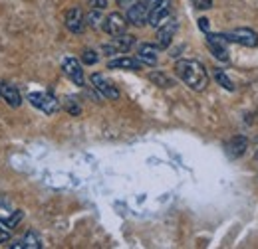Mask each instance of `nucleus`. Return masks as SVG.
<instances>
[{"label":"nucleus","mask_w":258,"mask_h":249,"mask_svg":"<svg viewBox=\"0 0 258 249\" xmlns=\"http://www.w3.org/2000/svg\"><path fill=\"white\" fill-rule=\"evenodd\" d=\"M175 73L193 91H205L209 85V73L205 65L197 60H179L175 63Z\"/></svg>","instance_id":"nucleus-1"},{"label":"nucleus","mask_w":258,"mask_h":249,"mask_svg":"<svg viewBox=\"0 0 258 249\" xmlns=\"http://www.w3.org/2000/svg\"><path fill=\"white\" fill-rule=\"evenodd\" d=\"M28 101L32 103L36 109H40L42 113L46 115H54L58 109H60V103L54 95L44 93V91H38V93H30L28 95Z\"/></svg>","instance_id":"nucleus-2"},{"label":"nucleus","mask_w":258,"mask_h":249,"mask_svg":"<svg viewBox=\"0 0 258 249\" xmlns=\"http://www.w3.org/2000/svg\"><path fill=\"white\" fill-rule=\"evenodd\" d=\"M135 44V38L129 34H121V36H113L111 42L101 46V52L105 56H117V54H125L129 52V48Z\"/></svg>","instance_id":"nucleus-3"},{"label":"nucleus","mask_w":258,"mask_h":249,"mask_svg":"<svg viewBox=\"0 0 258 249\" xmlns=\"http://www.w3.org/2000/svg\"><path fill=\"white\" fill-rule=\"evenodd\" d=\"M223 38L226 42H234V44H240L246 48H256L258 46V34L250 28H236L232 32H225Z\"/></svg>","instance_id":"nucleus-4"},{"label":"nucleus","mask_w":258,"mask_h":249,"mask_svg":"<svg viewBox=\"0 0 258 249\" xmlns=\"http://www.w3.org/2000/svg\"><path fill=\"white\" fill-rule=\"evenodd\" d=\"M226 44L228 42L223 38V34H211V32H207V46H209L211 54L217 60H221V62H228V48H226Z\"/></svg>","instance_id":"nucleus-5"},{"label":"nucleus","mask_w":258,"mask_h":249,"mask_svg":"<svg viewBox=\"0 0 258 249\" xmlns=\"http://www.w3.org/2000/svg\"><path fill=\"white\" fill-rule=\"evenodd\" d=\"M169 18H171V0H159V2L151 8L147 22H149L153 28H159V26H163Z\"/></svg>","instance_id":"nucleus-6"},{"label":"nucleus","mask_w":258,"mask_h":249,"mask_svg":"<svg viewBox=\"0 0 258 249\" xmlns=\"http://www.w3.org/2000/svg\"><path fill=\"white\" fill-rule=\"evenodd\" d=\"M127 18H123L119 12H113V14H109L107 18H103V24H101V28L105 34H109V36H121V34H125L127 30Z\"/></svg>","instance_id":"nucleus-7"},{"label":"nucleus","mask_w":258,"mask_h":249,"mask_svg":"<svg viewBox=\"0 0 258 249\" xmlns=\"http://www.w3.org/2000/svg\"><path fill=\"white\" fill-rule=\"evenodd\" d=\"M92 83H94V87H96L99 93L103 95L105 99H111V101H115V99H119V89L113 85V81L111 79H107L105 75H101V73H94L92 75Z\"/></svg>","instance_id":"nucleus-8"},{"label":"nucleus","mask_w":258,"mask_h":249,"mask_svg":"<svg viewBox=\"0 0 258 249\" xmlns=\"http://www.w3.org/2000/svg\"><path fill=\"white\" fill-rule=\"evenodd\" d=\"M149 12H151V8L147 4H143L141 0H137L135 4H131L127 8V22L133 26H143L149 20Z\"/></svg>","instance_id":"nucleus-9"},{"label":"nucleus","mask_w":258,"mask_h":249,"mask_svg":"<svg viewBox=\"0 0 258 249\" xmlns=\"http://www.w3.org/2000/svg\"><path fill=\"white\" fill-rule=\"evenodd\" d=\"M62 69L64 73L70 77V81H74L78 87H84L86 85V77H84V69H82V63L78 62L76 58H66L62 62Z\"/></svg>","instance_id":"nucleus-10"},{"label":"nucleus","mask_w":258,"mask_h":249,"mask_svg":"<svg viewBox=\"0 0 258 249\" xmlns=\"http://www.w3.org/2000/svg\"><path fill=\"white\" fill-rule=\"evenodd\" d=\"M177 28H179V24H177V20H173V18H169L163 26L157 28V46H159L161 50H165V48L171 46L173 36H175Z\"/></svg>","instance_id":"nucleus-11"},{"label":"nucleus","mask_w":258,"mask_h":249,"mask_svg":"<svg viewBox=\"0 0 258 249\" xmlns=\"http://www.w3.org/2000/svg\"><path fill=\"white\" fill-rule=\"evenodd\" d=\"M66 28L70 32H74V34H82L84 32V28H86V16H84V12L80 8L68 10V14H66Z\"/></svg>","instance_id":"nucleus-12"},{"label":"nucleus","mask_w":258,"mask_h":249,"mask_svg":"<svg viewBox=\"0 0 258 249\" xmlns=\"http://www.w3.org/2000/svg\"><path fill=\"white\" fill-rule=\"evenodd\" d=\"M109 69H127V71H139L143 67V63L139 62L137 58H131V56H121V58H115V60H109L107 62Z\"/></svg>","instance_id":"nucleus-13"},{"label":"nucleus","mask_w":258,"mask_h":249,"mask_svg":"<svg viewBox=\"0 0 258 249\" xmlns=\"http://www.w3.org/2000/svg\"><path fill=\"white\" fill-rule=\"evenodd\" d=\"M0 97L10 105V107H20L22 105V97L18 93V89L14 85H8V83H0Z\"/></svg>","instance_id":"nucleus-14"},{"label":"nucleus","mask_w":258,"mask_h":249,"mask_svg":"<svg viewBox=\"0 0 258 249\" xmlns=\"http://www.w3.org/2000/svg\"><path fill=\"white\" fill-rule=\"evenodd\" d=\"M137 60L145 65H155L157 63V48L153 44H141L137 52Z\"/></svg>","instance_id":"nucleus-15"},{"label":"nucleus","mask_w":258,"mask_h":249,"mask_svg":"<svg viewBox=\"0 0 258 249\" xmlns=\"http://www.w3.org/2000/svg\"><path fill=\"white\" fill-rule=\"evenodd\" d=\"M246 149H248V141L244 139V137H234L228 145H226V153L230 158H238V156H242L246 153Z\"/></svg>","instance_id":"nucleus-16"},{"label":"nucleus","mask_w":258,"mask_h":249,"mask_svg":"<svg viewBox=\"0 0 258 249\" xmlns=\"http://www.w3.org/2000/svg\"><path fill=\"white\" fill-rule=\"evenodd\" d=\"M12 249H24V247H30V249H40L42 247V243H40V237L34 233V231H28L22 239H18L16 243H12L10 245Z\"/></svg>","instance_id":"nucleus-17"},{"label":"nucleus","mask_w":258,"mask_h":249,"mask_svg":"<svg viewBox=\"0 0 258 249\" xmlns=\"http://www.w3.org/2000/svg\"><path fill=\"white\" fill-rule=\"evenodd\" d=\"M149 79H151L157 87H163V89H167V87H173V85H175V81H173L167 73H163V71H151V73H149Z\"/></svg>","instance_id":"nucleus-18"},{"label":"nucleus","mask_w":258,"mask_h":249,"mask_svg":"<svg viewBox=\"0 0 258 249\" xmlns=\"http://www.w3.org/2000/svg\"><path fill=\"white\" fill-rule=\"evenodd\" d=\"M101 24H103V18H101V10H96V8H92V12L86 16V26H90V28H101Z\"/></svg>","instance_id":"nucleus-19"},{"label":"nucleus","mask_w":258,"mask_h":249,"mask_svg":"<svg viewBox=\"0 0 258 249\" xmlns=\"http://www.w3.org/2000/svg\"><path fill=\"white\" fill-rule=\"evenodd\" d=\"M215 79H217V83H219L221 87H225L226 91H234V85H232L230 77L226 75L223 69H215Z\"/></svg>","instance_id":"nucleus-20"},{"label":"nucleus","mask_w":258,"mask_h":249,"mask_svg":"<svg viewBox=\"0 0 258 249\" xmlns=\"http://www.w3.org/2000/svg\"><path fill=\"white\" fill-rule=\"evenodd\" d=\"M22 218H24V212L16 210V212H14V214H12L10 218H2L0 221H2V223H4L6 227H10V229H12V227H16V225H18V221H20Z\"/></svg>","instance_id":"nucleus-21"},{"label":"nucleus","mask_w":258,"mask_h":249,"mask_svg":"<svg viewBox=\"0 0 258 249\" xmlns=\"http://www.w3.org/2000/svg\"><path fill=\"white\" fill-rule=\"evenodd\" d=\"M64 107H66V111H68L70 115H74V117L82 113V109H80V105H78V99H74V97H68V99H66Z\"/></svg>","instance_id":"nucleus-22"},{"label":"nucleus","mask_w":258,"mask_h":249,"mask_svg":"<svg viewBox=\"0 0 258 249\" xmlns=\"http://www.w3.org/2000/svg\"><path fill=\"white\" fill-rule=\"evenodd\" d=\"M82 60H84L86 65H94V63H97V54L94 50H86L84 56H82Z\"/></svg>","instance_id":"nucleus-23"},{"label":"nucleus","mask_w":258,"mask_h":249,"mask_svg":"<svg viewBox=\"0 0 258 249\" xmlns=\"http://www.w3.org/2000/svg\"><path fill=\"white\" fill-rule=\"evenodd\" d=\"M195 4V8H199V10H209V8H213V0H191Z\"/></svg>","instance_id":"nucleus-24"},{"label":"nucleus","mask_w":258,"mask_h":249,"mask_svg":"<svg viewBox=\"0 0 258 249\" xmlns=\"http://www.w3.org/2000/svg\"><path fill=\"white\" fill-rule=\"evenodd\" d=\"M90 6L96 10H105L107 8V0H90Z\"/></svg>","instance_id":"nucleus-25"},{"label":"nucleus","mask_w":258,"mask_h":249,"mask_svg":"<svg viewBox=\"0 0 258 249\" xmlns=\"http://www.w3.org/2000/svg\"><path fill=\"white\" fill-rule=\"evenodd\" d=\"M8 239H10V233H8L4 227H0V245H2V243H6Z\"/></svg>","instance_id":"nucleus-26"},{"label":"nucleus","mask_w":258,"mask_h":249,"mask_svg":"<svg viewBox=\"0 0 258 249\" xmlns=\"http://www.w3.org/2000/svg\"><path fill=\"white\" fill-rule=\"evenodd\" d=\"M199 28L207 34V32H209V20H207V18H201V20H199Z\"/></svg>","instance_id":"nucleus-27"},{"label":"nucleus","mask_w":258,"mask_h":249,"mask_svg":"<svg viewBox=\"0 0 258 249\" xmlns=\"http://www.w3.org/2000/svg\"><path fill=\"white\" fill-rule=\"evenodd\" d=\"M135 2H137V0H117V4H119V6H131V4H135Z\"/></svg>","instance_id":"nucleus-28"},{"label":"nucleus","mask_w":258,"mask_h":249,"mask_svg":"<svg viewBox=\"0 0 258 249\" xmlns=\"http://www.w3.org/2000/svg\"><path fill=\"white\" fill-rule=\"evenodd\" d=\"M256 158H258V153H256Z\"/></svg>","instance_id":"nucleus-29"}]
</instances>
